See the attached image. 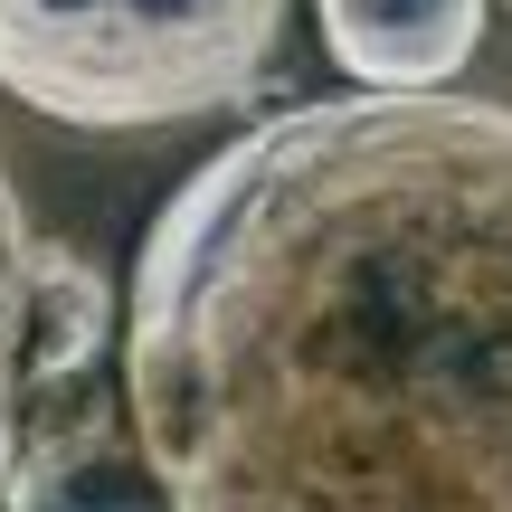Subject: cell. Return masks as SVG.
I'll list each match as a JSON object with an SVG mask.
<instances>
[{
  "instance_id": "1",
  "label": "cell",
  "mask_w": 512,
  "mask_h": 512,
  "mask_svg": "<svg viewBox=\"0 0 512 512\" xmlns=\"http://www.w3.org/2000/svg\"><path fill=\"white\" fill-rule=\"evenodd\" d=\"M114 351L181 512H512V105L247 124L152 219Z\"/></svg>"
},
{
  "instance_id": "5",
  "label": "cell",
  "mask_w": 512,
  "mask_h": 512,
  "mask_svg": "<svg viewBox=\"0 0 512 512\" xmlns=\"http://www.w3.org/2000/svg\"><path fill=\"white\" fill-rule=\"evenodd\" d=\"M124 342L114 332V285L76 247L38 238V313H29V389H67L95 370V351Z\"/></svg>"
},
{
  "instance_id": "3",
  "label": "cell",
  "mask_w": 512,
  "mask_h": 512,
  "mask_svg": "<svg viewBox=\"0 0 512 512\" xmlns=\"http://www.w3.org/2000/svg\"><path fill=\"white\" fill-rule=\"evenodd\" d=\"M0 512H181V503L152 475L143 427H133L124 399H76V408L29 418V446L10 465Z\"/></svg>"
},
{
  "instance_id": "4",
  "label": "cell",
  "mask_w": 512,
  "mask_h": 512,
  "mask_svg": "<svg viewBox=\"0 0 512 512\" xmlns=\"http://www.w3.org/2000/svg\"><path fill=\"white\" fill-rule=\"evenodd\" d=\"M313 19H323L332 67L380 95L446 86L484 38V0H313Z\"/></svg>"
},
{
  "instance_id": "6",
  "label": "cell",
  "mask_w": 512,
  "mask_h": 512,
  "mask_svg": "<svg viewBox=\"0 0 512 512\" xmlns=\"http://www.w3.org/2000/svg\"><path fill=\"white\" fill-rule=\"evenodd\" d=\"M29 313H38V238L10 190V162H0V494L29 446Z\"/></svg>"
},
{
  "instance_id": "2",
  "label": "cell",
  "mask_w": 512,
  "mask_h": 512,
  "mask_svg": "<svg viewBox=\"0 0 512 512\" xmlns=\"http://www.w3.org/2000/svg\"><path fill=\"white\" fill-rule=\"evenodd\" d=\"M285 0H0V95L76 133L219 114L266 76Z\"/></svg>"
}]
</instances>
